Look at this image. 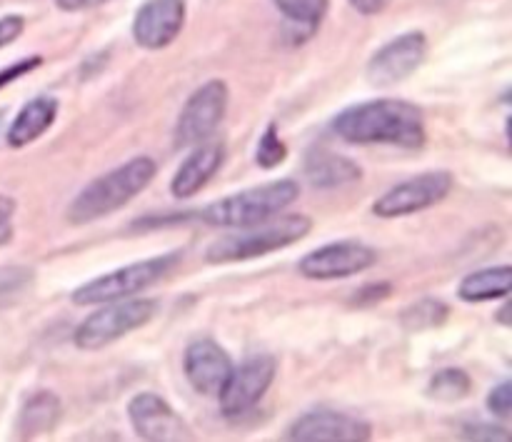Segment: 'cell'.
Here are the masks:
<instances>
[{"instance_id": "13", "label": "cell", "mask_w": 512, "mask_h": 442, "mask_svg": "<svg viewBox=\"0 0 512 442\" xmlns=\"http://www.w3.org/2000/svg\"><path fill=\"white\" fill-rule=\"evenodd\" d=\"M128 420L140 440L173 442L193 438V430L188 428L183 415L163 395L150 393V390L128 400Z\"/></svg>"}, {"instance_id": "1", "label": "cell", "mask_w": 512, "mask_h": 442, "mask_svg": "<svg viewBox=\"0 0 512 442\" xmlns=\"http://www.w3.org/2000/svg\"><path fill=\"white\" fill-rule=\"evenodd\" d=\"M330 128L350 145L418 150L428 140L423 110L403 98H375L350 105L335 115Z\"/></svg>"}, {"instance_id": "25", "label": "cell", "mask_w": 512, "mask_h": 442, "mask_svg": "<svg viewBox=\"0 0 512 442\" xmlns=\"http://www.w3.org/2000/svg\"><path fill=\"white\" fill-rule=\"evenodd\" d=\"M393 295V283L390 280H373V283H365L350 295V305L353 308H373L380 305L383 300H388Z\"/></svg>"}, {"instance_id": "18", "label": "cell", "mask_w": 512, "mask_h": 442, "mask_svg": "<svg viewBox=\"0 0 512 442\" xmlns=\"http://www.w3.org/2000/svg\"><path fill=\"white\" fill-rule=\"evenodd\" d=\"M303 173L310 185L318 190H335L345 185H355L363 178V168L348 155H340L328 148H313L305 153Z\"/></svg>"}, {"instance_id": "16", "label": "cell", "mask_w": 512, "mask_h": 442, "mask_svg": "<svg viewBox=\"0 0 512 442\" xmlns=\"http://www.w3.org/2000/svg\"><path fill=\"white\" fill-rule=\"evenodd\" d=\"M188 150L190 153L185 155V160L178 165V170L173 173V180H170V195L175 200H190L198 193H203L225 163L223 140L208 138Z\"/></svg>"}, {"instance_id": "21", "label": "cell", "mask_w": 512, "mask_h": 442, "mask_svg": "<svg viewBox=\"0 0 512 442\" xmlns=\"http://www.w3.org/2000/svg\"><path fill=\"white\" fill-rule=\"evenodd\" d=\"M448 315V303H443L440 298H420L400 313V325L408 333H425V330L440 328L448 320Z\"/></svg>"}, {"instance_id": "8", "label": "cell", "mask_w": 512, "mask_h": 442, "mask_svg": "<svg viewBox=\"0 0 512 442\" xmlns=\"http://www.w3.org/2000/svg\"><path fill=\"white\" fill-rule=\"evenodd\" d=\"M230 105V88L223 78H210L193 90L180 108L178 123H175V145L178 148H193L203 140L215 138L223 125Z\"/></svg>"}, {"instance_id": "23", "label": "cell", "mask_w": 512, "mask_h": 442, "mask_svg": "<svg viewBox=\"0 0 512 442\" xmlns=\"http://www.w3.org/2000/svg\"><path fill=\"white\" fill-rule=\"evenodd\" d=\"M283 15L285 23L295 28L315 30L330 10V0H270Z\"/></svg>"}, {"instance_id": "31", "label": "cell", "mask_w": 512, "mask_h": 442, "mask_svg": "<svg viewBox=\"0 0 512 442\" xmlns=\"http://www.w3.org/2000/svg\"><path fill=\"white\" fill-rule=\"evenodd\" d=\"M348 5L363 18H373V15L385 13L393 5V0H348Z\"/></svg>"}, {"instance_id": "9", "label": "cell", "mask_w": 512, "mask_h": 442, "mask_svg": "<svg viewBox=\"0 0 512 442\" xmlns=\"http://www.w3.org/2000/svg\"><path fill=\"white\" fill-rule=\"evenodd\" d=\"M275 375H278V360L268 353L248 355L238 365H233L228 383L215 398L223 418L238 420L258 408L260 400L273 388Z\"/></svg>"}, {"instance_id": "24", "label": "cell", "mask_w": 512, "mask_h": 442, "mask_svg": "<svg viewBox=\"0 0 512 442\" xmlns=\"http://www.w3.org/2000/svg\"><path fill=\"white\" fill-rule=\"evenodd\" d=\"M288 160V145L280 138V128L270 123L255 145V165L263 170H275Z\"/></svg>"}, {"instance_id": "5", "label": "cell", "mask_w": 512, "mask_h": 442, "mask_svg": "<svg viewBox=\"0 0 512 442\" xmlns=\"http://www.w3.org/2000/svg\"><path fill=\"white\" fill-rule=\"evenodd\" d=\"M180 258L183 255L175 250V253H160L153 255V258L135 260V263L123 265V268L110 270V273L95 275V278L78 285L70 293V300L75 305H83V308H95L100 303L135 298V295L145 293V290L153 288L163 278H168L180 265Z\"/></svg>"}, {"instance_id": "11", "label": "cell", "mask_w": 512, "mask_h": 442, "mask_svg": "<svg viewBox=\"0 0 512 442\" xmlns=\"http://www.w3.org/2000/svg\"><path fill=\"white\" fill-rule=\"evenodd\" d=\"M428 50L430 43L423 30L398 33L370 55L368 65H365V78L378 88L403 83L410 75L418 73L420 65L428 58Z\"/></svg>"}, {"instance_id": "35", "label": "cell", "mask_w": 512, "mask_h": 442, "mask_svg": "<svg viewBox=\"0 0 512 442\" xmlns=\"http://www.w3.org/2000/svg\"><path fill=\"white\" fill-rule=\"evenodd\" d=\"M5 130V110H0V135H3Z\"/></svg>"}, {"instance_id": "3", "label": "cell", "mask_w": 512, "mask_h": 442, "mask_svg": "<svg viewBox=\"0 0 512 442\" xmlns=\"http://www.w3.org/2000/svg\"><path fill=\"white\" fill-rule=\"evenodd\" d=\"M313 218L303 213H280L263 223L238 228L230 235L213 240L205 250V260L210 265L245 263V260H258L270 253L290 248L313 233Z\"/></svg>"}, {"instance_id": "19", "label": "cell", "mask_w": 512, "mask_h": 442, "mask_svg": "<svg viewBox=\"0 0 512 442\" xmlns=\"http://www.w3.org/2000/svg\"><path fill=\"white\" fill-rule=\"evenodd\" d=\"M63 420V403L50 390H38L28 395L20 405L18 420H15V435L20 440H33L40 435H50Z\"/></svg>"}, {"instance_id": "20", "label": "cell", "mask_w": 512, "mask_h": 442, "mask_svg": "<svg viewBox=\"0 0 512 442\" xmlns=\"http://www.w3.org/2000/svg\"><path fill=\"white\" fill-rule=\"evenodd\" d=\"M512 290L510 265H490V268L473 270L458 285V298L463 303H493L508 298Z\"/></svg>"}, {"instance_id": "6", "label": "cell", "mask_w": 512, "mask_h": 442, "mask_svg": "<svg viewBox=\"0 0 512 442\" xmlns=\"http://www.w3.org/2000/svg\"><path fill=\"white\" fill-rule=\"evenodd\" d=\"M160 313V300L155 298H125L113 300V303L95 305L88 318L80 320V325L73 333V345L85 353H95L108 345L118 343L125 335L145 328L153 323Z\"/></svg>"}, {"instance_id": "15", "label": "cell", "mask_w": 512, "mask_h": 442, "mask_svg": "<svg viewBox=\"0 0 512 442\" xmlns=\"http://www.w3.org/2000/svg\"><path fill=\"white\" fill-rule=\"evenodd\" d=\"M233 358L228 350L213 338H198L188 343L183 353V373L190 388L203 398H218L223 385L228 383Z\"/></svg>"}, {"instance_id": "30", "label": "cell", "mask_w": 512, "mask_h": 442, "mask_svg": "<svg viewBox=\"0 0 512 442\" xmlns=\"http://www.w3.org/2000/svg\"><path fill=\"white\" fill-rule=\"evenodd\" d=\"M55 8L60 10V13H88V10H95V8H103V5L113 3V0H53Z\"/></svg>"}, {"instance_id": "2", "label": "cell", "mask_w": 512, "mask_h": 442, "mask_svg": "<svg viewBox=\"0 0 512 442\" xmlns=\"http://www.w3.org/2000/svg\"><path fill=\"white\" fill-rule=\"evenodd\" d=\"M158 175V163L150 155H135L118 168L98 175L85 188L78 190L65 210V220L70 225H90L108 215L118 213L125 205L133 203L140 193L150 188Z\"/></svg>"}, {"instance_id": "17", "label": "cell", "mask_w": 512, "mask_h": 442, "mask_svg": "<svg viewBox=\"0 0 512 442\" xmlns=\"http://www.w3.org/2000/svg\"><path fill=\"white\" fill-rule=\"evenodd\" d=\"M58 113V98H50V95L30 98L28 103L13 115L8 128H5V143L15 150L28 148V145H33L35 140H40L50 128H53L55 120H58Z\"/></svg>"}, {"instance_id": "12", "label": "cell", "mask_w": 512, "mask_h": 442, "mask_svg": "<svg viewBox=\"0 0 512 442\" xmlns=\"http://www.w3.org/2000/svg\"><path fill=\"white\" fill-rule=\"evenodd\" d=\"M188 20L185 0H143L130 23V35L143 50H165L180 38Z\"/></svg>"}, {"instance_id": "29", "label": "cell", "mask_w": 512, "mask_h": 442, "mask_svg": "<svg viewBox=\"0 0 512 442\" xmlns=\"http://www.w3.org/2000/svg\"><path fill=\"white\" fill-rule=\"evenodd\" d=\"M25 33V15L5 13L0 15V50L13 45Z\"/></svg>"}, {"instance_id": "14", "label": "cell", "mask_w": 512, "mask_h": 442, "mask_svg": "<svg viewBox=\"0 0 512 442\" xmlns=\"http://www.w3.org/2000/svg\"><path fill=\"white\" fill-rule=\"evenodd\" d=\"M285 438L295 442H365L373 438V425L343 410L315 408L293 420Z\"/></svg>"}, {"instance_id": "26", "label": "cell", "mask_w": 512, "mask_h": 442, "mask_svg": "<svg viewBox=\"0 0 512 442\" xmlns=\"http://www.w3.org/2000/svg\"><path fill=\"white\" fill-rule=\"evenodd\" d=\"M460 438L475 442H508L512 440V433L503 423H485V420H478V423L463 425Z\"/></svg>"}, {"instance_id": "32", "label": "cell", "mask_w": 512, "mask_h": 442, "mask_svg": "<svg viewBox=\"0 0 512 442\" xmlns=\"http://www.w3.org/2000/svg\"><path fill=\"white\" fill-rule=\"evenodd\" d=\"M15 210H18L15 198H10V195H0V218L10 220L15 215Z\"/></svg>"}, {"instance_id": "22", "label": "cell", "mask_w": 512, "mask_h": 442, "mask_svg": "<svg viewBox=\"0 0 512 442\" xmlns=\"http://www.w3.org/2000/svg\"><path fill=\"white\" fill-rule=\"evenodd\" d=\"M473 393V378L463 368H443L433 373L428 395L435 403H460Z\"/></svg>"}, {"instance_id": "27", "label": "cell", "mask_w": 512, "mask_h": 442, "mask_svg": "<svg viewBox=\"0 0 512 442\" xmlns=\"http://www.w3.org/2000/svg\"><path fill=\"white\" fill-rule=\"evenodd\" d=\"M485 408L500 423H508L512 415V385L510 380H503V383L495 385L488 393V400H485Z\"/></svg>"}, {"instance_id": "4", "label": "cell", "mask_w": 512, "mask_h": 442, "mask_svg": "<svg viewBox=\"0 0 512 442\" xmlns=\"http://www.w3.org/2000/svg\"><path fill=\"white\" fill-rule=\"evenodd\" d=\"M300 198V183L293 178H278L270 183L253 185L233 195L205 205L193 215L203 225L220 230H238L248 225L263 223L285 213Z\"/></svg>"}, {"instance_id": "7", "label": "cell", "mask_w": 512, "mask_h": 442, "mask_svg": "<svg viewBox=\"0 0 512 442\" xmlns=\"http://www.w3.org/2000/svg\"><path fill=\"white\" fill-rule=\"evenodd\" d=\"M453 188L455 175L450 170H425L385 190L370 210L380 220L408 218V215H418L440 205L453 193Z\"/></svg>"}, {"instance_id": "33", "label": "cell", "mask_w": 512, "mask_h": 442, "mask_svg": "<svg viewBox=\"0 0 512 442\" xmlns=\"http://www.w3.org/2000/svg\"><path fill=\"white\" fill-rule=\"evenodd\" d=\"M13 238H15V230L13 225H10V220L0 218V248H5Z\"/></svg>"}, {"instance_id": "28", "label": "cell", "mask_w": 512, "mask_h": 442, "mask_svg": "<svg viewBox=\"0 0 512 442\" xmlns=\"http://www.w3.org/2000/svg\"><path fill=\"white\" fill-rule=\"evenodd\" d=\"M40 65H43V55H28V58L13 60L10 65L0 68V90H5L8 85L18 83L20 78H25V75H30L33 70H38Z\"/></svg>"}, {"instance_id": "34", "label": "cell", "mask_w": 512, "mask_h": 442, "mask_svg": "<svg viewBox=\"0 0 512 442\" xmlns=\"http://www.w3.org/2000/svg\"><path fill=\"white\" fill-rule=\"evenodd\" d=\"M495 320H498V325H503V328H510V325H512V315H510V303H508V298H503V308L498 310V315H495Z\"/></svg>"}, {"instance_id": "10", "label": "cell", "mask_w": 512, "mask_h": 442, "mask_svg": "<svg viewBox=\"0 0 512 442\" xmlns=\"http://www.w3.org/2000/svg\"><path fill=\"white\" fill-rule=\"evenodd\" d=\"M378 263V250L360 240H335L310 250L298 260V273L315 283L345 280L368 273Z\"/></svg>"}]
</instances>
